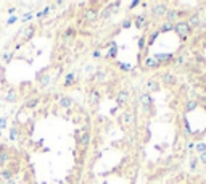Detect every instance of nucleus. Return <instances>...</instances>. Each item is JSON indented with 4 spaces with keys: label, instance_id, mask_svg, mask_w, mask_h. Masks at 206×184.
<instances>
[{
    "label": "nucleus",
    "instance_id": "obj_1",
    "mask_svg": "<svg viewBox=\"0 0 206 184\" xmlns=\"http://www.w3.org/2000/svg\"><path fill=\"white\" fill-rule=\"evenodd\" d=\"M174 29H176V32L179 34L182 39H185L187 36L190 34V31H192V27L189 26V23H187V21H177L174 24Z\"/></svg>",
    "mask_w": 206,
    "mask_h": 184
},
{
    "label": "nucleus",
    "instance_id": "obj_2",
    "mask_svg": "<svg viewBox=\"0 0 206 184\" xmlns=\"http://www.w3.org/2000/svg\"><path fill=\"white\" fill-rule=\"evenodd\" d=\"M153 15H155L156 18H161V16L167 15V7H166L164 3H158V5H155V7H153Z\"/></svg>",
    "mask_w": 206,
    "mask_h": 184
},
{
    "label": "nucleus",
    "instance_id": "obj_3",
    "mask_svg": "<svg viewBox=\"0 0 206 184\" xmlns=\"http://www.w3.org/2000/svg\"><path fill=\"white\" fill-rule=\"evenodd\" d=\"M176 76L172 74V73H164L163 74V82L166 84V86H174L176 84Z\"/></svg>",
    "mask_w": 206,
    "mask_h": 184
},
{
    "label": "nucleus",
    "instance_id": "obj_4",
    "mask_svg": "<svg viewBox=\"0 0 206 184\" xmlns=\"http://www.w3.org/2000/svg\"><path fill=\"white\" fill-rule=\"evenodd\" d=\"M167 23H174L176 19H177V16H179V12H177V10H167Z\"/></svg>",
    "mask_w": 206,
    "mask_h": 184
},
{
    "label": "nucleus",
    "instance_id": "obj_5",
    "mask_svg": "<svg viewBox=\"0 0 206 184\" xmlns=\"http://www.w3.org/2000/svg\"><path fill=\"white\" fill-rule=\"evenodd\" d=\"M140 102H142V105L145 107V108H148V107H152V103H153L152 97H150V95H147V94H143L142 97H140Z\"/></svg>",
    "mask_w": 206,
    "mask_h": 184
},
{
    "label": "nucleus",
    "instance_id": "obj_6",
    "mask_svg": "<svg viewBox=\"0 0 206 184\" xmlns=\"http://www.w3.org/2000/svg\"><path fill=\"white\" fill-rule=\"evenodd\" d=\"M187 23H189V26H190V27L200 26V16H198V15H192V16H190V19H189Z\"/></svg>",
    "mask_w": 206,
    "mask_h": 184
},
{
    "label": "nucleus",
    "instance_id": "obj_7",
    "mask_svg": "<svg viewBox=\"0 0 206 184\" xmlns=\"http://www.w3.org/2000/svg\"><path fill=\"white\" fill-rule=\"evenodd\" d=\"M145 65L148 68H156L158 66V60H153V58H147L145 60Z\"/></svg>",
    "mask_w": 206,
    "mask_h": 184
},
{
    "label": "nucleus",
    "instance_id": "obj_8",
    "mask_svg": "<svg viewBox=\"0 0 206 184\" xmlns=\"http://www.w3.org/2000/svg\"><path fill=\"white\" fill-rule=\"evenodd\" d=\"M195 108H196V102H195V100L187 102V105H185V112H192V110H195Z\"/></svg>",
    "mask_w": 206,
    "mask_h": 184
},
{
    "label": "nucleus",
    "instance_id": "obj_9",
    "mask_svg": "<svg viewBox=\"0 0 206 184\" xmlns=\"http://www.w3.org/2000/svg\"><path fill=\"white\" fill-rule=\"evenodd\" d=\"M127 97H129V94L124 91V92H119V95H118V100L121 102V103H124L126 100H127Z\"/></svg>",
    "mask_w": 206,
    "mask_h": 184
},
{
    "label": "nucleus",
    "instance_id": "obj_10",
    "mask_svg": "<svg viewBox=\"0 0 206 184\" xmlns=\"http://www.w3.org/2000/svg\"><path fill=\"white\" fill-rule=\"evenodd\" d=\"M171 29H174V24H171V23H167V21H166V23L163 24V27H161V31L166 32V31H171Z\"/></svg>",
    "mask_w": 206,
    "mask_h": 184
},
{
    "label": "nucleus",
    "instance_id": "obj_11",
    "mask_svg": "<svg viewBox=\"0 0 206 184\" xmlns=\"http://www.w3.org/2000/svg\"><path fill=\"white\" fill-rule=\"evenodd\" d=\"M148 87H150V89H152V91H158V89H160V87H158V84L155 82V81H150L148 84H147Z\"/></svg>",
    "mask_w": 206,
    "mask_h": 184
},
{
    "label": "nucleus",
    "instance_id": "obj_12",
    "mask_svg": "<svg viewBox=\"0 0 206 184\" xmlns=\"http://www.w3.org/2000/svg\"><path fill=\"white\" fill-rule=\"evenodd\" d=\"M196 150H198L200 153H204L206 152V145L204 144H198V145H196Z\"/></svg>",
    "mask_w": 206,
    "mask_h": 184
},
{
    "label": "nucleus",
    "instance_id": "obj_13",
    "mask_svg": "<svg viewBox=\"0 0 206 184\" xmlns=\"http://www.w3.org/2000/svg\"><path fill=\"white\" fill-rule=\"evenodd\" d=\"M61 105L63 107H69L71 105V100L68 99V97H64V99H61Z\"/></svg>",
    "mask_w": 206,
    "mask_h": 184
},
{
    "label": "nucleus",
    "instance_id": "obj_14",
    "mask_svg": "<svg viewBox=\"0 0 206 184\" xmlns=\"http://www.w3.org/2000/svg\"><path fill=\"white\" fill-rule=\"evenodd\" d=\"M143 21H145V18L143 16H138L137 18V26H143Z\"/></svg>",
    "mask_w": 206,
    "mask_h": 184
},
{
    "label": "nucleus",
    "instance_id": "obj_15",
    "mask_svg": "<svg viewBox=\"0 0 206 184\" xmlns=\"http://www.w3.org/2000/svg\"><path fill=\"white\" fill-rule=\"evenodd\" d=\"M81 142H82L84 145H86V144L89 142V134H84V136H82V139H81Z\"/></svg>",
    "mask_w": 206,
    "mask_h": 184
},
{
    "label": "nucleus",
    "instance_id": "obj_16",
    "mask_svg": "<svg viewBox=\"0 0 206 184\" xmlns=\"http://www.w3.org/2000/svg\"><path fill=\"white\" fill-rule=\"evenodd\" d=\"M200 162H201L203 165H206V152H204V153H200Z\"/></svg>",
    "mask_w": 206,
    "mask_h": 184
},
{
    "label": "nucleus",
    "instance_id": "obj_17",
    "mask_svg": "<svg viewBox=\"0 0 206 184\" xmlns=\"http://www.w3.org/2000/svg\"><path fill=\"white\" fill-rule=\"evenodd\" d=\"M37 102H39V99H34V100H31V102H27V103H26V107H34Z\"/></svg>",
    "mask_w": 206,
    "mask_h": 184
},
{
    "label": "nucleus",
    "instance_id": "obj_18",
    "mask_svg": "<svg viewBox=\"0 0 206 184\" xmlns=\"http://www.w3.org/2000/svg\"><path fill=\"white\" fill-rule=\"evenodd\" d=\"M203 108H204V112H206V105H204V107H203Z\"/></svg>",
    "mask_w": 206,
    "mask_h": 184
}]
</instances>
